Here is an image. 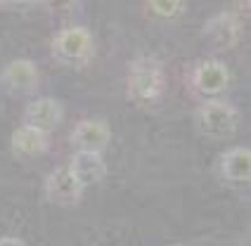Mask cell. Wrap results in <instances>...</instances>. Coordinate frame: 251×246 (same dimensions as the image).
<instances>
[{
  "mask_svg": "<svg viewBox=\"0 0 251 246\" xmlns=\"http://www.w3.org/2000/svg\"><path fill=\"white\" fill-rule=\"evenodd\" d=\"M95 55V38L83 26H69L57 31L52 38V57L64 67L81 69Z\"/></svg>",
  "mask_w": 251,
  "mask_h": 246,
  "instance_id": "1",
  "label": "cell"
},
{
  "mask_svg": "<svg viewBox=\"0 0 251 246\" xmlns=\"http://www.w3.org/2000/svg\"><path fill=\"white\" fill-rule=\"evenodd\" d=\"M164 69L152 57H140L130 64L128 97L138 104H152L164 93Z\"/></svg>",
  "mask_w": 251,
  "mask_h": 246,
  "instance_id": "2",
  "label": "cell"
},
{
  "mask_svg": "<svg viewBox=\"0 0 251 246\" xmlns=\"http://www.w3.org/2000/svg\"><path fill=\"white\" fill-rule=\"evenodd\" d=\"M239 114L235 107L221 99H206L197 109V128L206 137L213 140H227L237 133Z\"/></svg>",
  "mask_w": 251,
  "mask_h": 246,
  "instance_id": "3",
  "label": "cell"
},
{
  "mask_svg": "<svg viewBox=\"0 0 251 246\" xmlns=\"http://www.w3.org/2000/svg\"><path fill=\"white\" fill-rule=\"evenodd\" d=\"M112 140V128L104 119H85L71 130V145L76 151L102 154Z\"/></svg>",
  "mask_w": 251,
  "mask_h": 246,
  "instance_id": "4",
  "label": "cell"
},
{
  "mask_svg": "<svg viewBox=\"0 0 251 246\" xmlns=\"http://www.w3.org/2000/svg\"><path fill=\"white\" fill-rule=\"evenodd\" d=\"M192 83H195L197 93H201L204 97L211 99L216 95H223L230 88V71L218 59H204L195 67Z\"/></svg>",
  "mask_w": 251,
  "mask_h": 246,
  "instance_id": "5",
  "label": "cell"
},
{
  "mask_svg": "<svg viewBox=\"0 0 251 246\" xmlns=\"http://www.w3.org/2000/svg\"><path fill=\"white\" fill-rule=\"evenodd\" d=\"M83 185L78 180L74 178L69 168H55L48 178H45V197L50 204H57V206H71L76 204L83 194Z\"/></svg>",
  "mask_w": 251,
  "mask_h": 246,
  "instance_id": "6",
  "label": "cell"
},
{
  "mask_svg": "<svg viewBox=\"0 0 251 246\" xmlns=\"http://www.w3.org/2000/svg\"><path fill=\"white\" fill-rule=\"evenodd\" d=\"M62 116H64V111H62V104L57 99H52V97H38L24 111V125L36 128V130H41V133L48 135L52 128L59 125Z\"/></svg>",
  "mask_w": 251,
  "mask_h": 246,
  "instance_id": "7",
  "label": "cell"
},
{
  "mask_svg": "<svg viewBox=\"0 0 251 246\" xmlns=\"http://www.w3.org/2000/svg\"><path fill=\"white\" fill-rule=\"evenodd\" d=\"M2 85L10 90V93H17V95H24V93H31L41 76H38V67L31 62V59H14L10 62L5 71H2Z\"/></svg>",
  "mask_w": 251,
  "mask_h": 246,
  "instance_id": "8",
  "label": "cell"
},
{
  "mask_svg": "<svg viewBox=\"0 0 251 246\" xmlns=\"http://www.w3.org/2000/svg\"><path fill=\"white\" fill-rule=\"evenodd\" d=\"M67 168L83 187L98 185V182L107 178V164H104L102 154H95V151H76Z\"/></svg>",
  "mask_w": 251,
  "mask_h": 246,
  "instance_id": "9",
  "label": "cell"
},
{
  "mask_svg": "<svg viewBox=\"0 0 251 246\" xmlns=\"http://www.w3.org/2000/svg\"><path fill=\"white\" fill-rule=\"evenodd\" d=\"M239 33H242V26H239L237 17L230 12H218L216 17H211L204 26L206 41L213 43L216 48H223V50L232 48L239 41Z\"/></svg>",
  "mask_w": 251,
  "mask_h": 246,
  "instance_id": "10",
  "label": "cell"
},
{
  "mask_svg": "<svg viewBox=\"0 0 251 246\" xmlns=\"http://www.w3.org/2000/svg\"><path fill=\"white\" fill-rule=\"evenodd\" d=\"M221 175L232 185H247L251 180L249 147H232L221 156Z\"/></svg>",
  "mask_w": 251,
  "mask_h": 246,
  "instance_id": "11",
  "label": "cell"
},
{
  "mask_svg": "<svg viewBox=\"0 0 251 246\" xmlns=\"http://www.w3.org/2000/svg\"><path fill=\"white\" fill-rule=\"evenodd\" d=\"M10 147H12V154L17 159H36L48 149V135L36 130V128L19 125L12 133Z\"/></svg>",
  "mask_w": 251,
  "mask_h": 246,
  "instance_id": "12",
  "label": "cell"
},
{
  "mask_svg": "<svg viewBox=\"0 0 251 246\" xmlns=\"http://www.w3.org/2000/svg\"><path fill=\"white\" fill-rule=\"evenodd\" d=\"M150 10H152L154 17H161V19H176L180 17L182 10H185V2L176 0V2H164V0H154L150 2Z\"/></svg>",
  "mask_w": 251,
  "mask_h": 246,
  "instance_id": "13",
  "label": "cell"
},
{
  "mask_svg": "<svg viewBox=\"0 0 251 246\" xmlns=\"http://www.w3.org/2000/svg\"><path fill=\"white\" fill-rule=\"evenodd\" d=\"M0 246H26L19 237H0Z\"/></svg>",
  "mask_w": 251,
  "mask_h": 246,
  "instance_id": "14",
  "label": "cell"
},
{
  "mask_svg": "<svg viewBox=\"0 0 251 246\" xmlns=\"http://www.w3.org/2000/svg\"><path fill=\"white\" fill-rule=\"evenodd\" d=\"M173 246H187V244H173Z\"/></svg>",
  "mask_w": 251,
  "mask_h": 246,
  "instance_id": "15",
  "label": "cell"
}]
</instances>
